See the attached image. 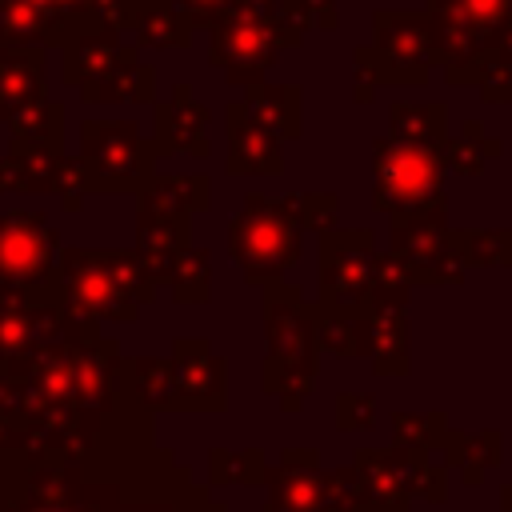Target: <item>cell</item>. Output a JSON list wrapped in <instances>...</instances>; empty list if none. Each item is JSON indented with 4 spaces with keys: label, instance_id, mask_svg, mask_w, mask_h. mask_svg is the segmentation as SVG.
Returning a JSON list of instances; mask_svg holds the SVG:
<instances>
[{
    "label": "cell",
    "instance_id": "8fae6325",
    "mask_svg": "<svg viewBox=\"0 0 512 512\" xmlns=\"http://www.w3.org/2000/svg\"><path fill=\"white\" fill-rule=\"evenodd\" d=\"M396 428V444L400 452H416V456H428V448H440L444 444V416L440 412H428V416H396L392 420Z\"/></svg>",
    "mask_w": 512,
    "mask_h": 512
},
{
    "label": "cell",
    "instance_id": "5b68a950",
    "mask_svg": "<svg viewBox=\"0 0 512 512\" xmlns=\"http://www.w3.org/2000/svg\"><path fill=\"white\" fill-rule=\"evenodd\" d=\"M500 152H504L500 136L484 132V124H480V120H464L460 136H448V140H444V148H440L444 168H452V172H460V176H480V172H484Z\"/></svg>",
    "mask_w": 512,
    "mask_h": 512
},
{
    "label": "cell",
    "instance_id": "7c38bea8",
    "mask_svg": "<svg viewBox=\"0 0 512 512\" xmlns=\"http://www.w3.org/2000/svg\"><path fill=\"white\" fill-rule=\"evenodd\" d=\"M248 104H268V112H260V120H272L288 136L296 132V104H300L296 88H252Z\"/></svg>",
    "mask_w": 512,
    "mask_h": 512
},
{
    "label": "cell",
    "instance_id": "9a60e30c",
    "mask_svg": "<svg viewBox=\"0 0 512 512\" xmlns=\"http://www.w3.org/2000/svg\"><path fill=\"white\" fill-rule=\"evenodd\" d=\"M500 512H512V484L500 488Z\"/></svg>",
    "mask_w": 512,
    "mask_h": 512
},
{
    "label": "cell",
    "instance_id": "277c9868",
    "mask_svg": "<svg viewBox=\"0 0 512 512\" xmlns=\"http://www.w3.org/2000/svg\"><path fill=\"white\" fill-rule=\"evenodd\" d=\"M444 464L464 476V484H484V476L504 460V436L500 428L480 432H444Z\"/></svg>",
    "mask_w": 512,
    "mask_h": 512
},
{
    "label": "cell",
    "instance_id": "3957f363",
    "mask_svg": "<svg viewBox=\"0 0 512 512\" xmlns=\"http://www.w3.org/2000/svg\"><path fill=\"white\" fill-rule=\"evenodd\" d=\"M296 40L300 32L284 16H260L232 0L212 24V64H224L236 84H248L276 60V48Z\"/></svg>",
    "mask_w": 512,
    "mask_h": 512
},
{
    "label": "cell",
    "instance_id": "7a4b0ae2",
    "mask_svg": "<svg viewBox=\"0 0 512 512\" xmlns=\"http://www.w3.org/2000/svg\"><path fill=\"white\" fill-rule=\"evenodd\" d=\"M432 64L428 12H376L372 44L356 52V72L368 84H424Z\"/></svg>",
    "mask_w": 512,
    "mask_h": 512
},
{
    "label": "cell",
    "instance_id": "4fadbf2b",
    "mask_svg": "<svg viewBox=\"0 0 512 512\" xmlns=\"http://www.w3.org/2000/svg\"><path fill=\"white\" fill-rule=\"evenodd\" d=\"M136 12H140V0H88V16L112 32L136 28Z\"/></svg>",
    "mask_w": 512,
    "mask_h": 512
},
{
    "label": "cell",
    "instance_id": "6da1fadb",
    "mask_svg": "<svg viewBox=\"0 0 512 512\" xmlns=\"http://www.w3.org/2000/svg\"><path fill=\"white\" fill-rule=\"evenodd\" d=\"M376 168V208L392 212L396 220L404 216H432L444 212V156L440 148L424 144H404V140H376L372 152Z\"/></svg>",
    "mask_w": 512,
    "mask_h": 512
},
{
    "label": "cell",
    "instance_id": "52a82bcc",
    "mask_svg": "<svg viewBox=\"0 0 512 512\" xmlns=\"http://www.w3.org/2000/svg\"><path fill=\"white\" fill-rule=\"evenodd\" d=\"M372 356L380 372H408V324L404 308H372Z\"/></svg>",
    "mask_w": 512,
    "mask_h": 512
},
{
    "label": "cell",
    "instance_id": "30bf717a",
    "mask_svg": "<svg viewBox=\"0 0 512 512\" xmlns=\"http://www.w3.org/2000/svg\"><path fill=\"white\" fill-rule=\"evenodd\" d=\"M0 44H52V28L28 0H0Z\"/></svg>",
    "mask_w": 512,
    "mask_h": 512
},
{
    "label": "cell",
    "instance_id": "8992f818",
    "mask_svg": "<svg viewBox=\"0 0 512 512\" xmlns=\"http://www.w3.org/2000/svg\"><path fill=\"white\" fill-rule=\"evenodd\" d=\"M392 140L444 148V140H448V108L444 104H392Z\"/></svg>",
    "mask_w": 512,
    "mask_h": 512
},
{
    "label": "cell",
    "instance_id": "ba28073f",
    "mask_svg": "<svg viewBox=\"0 0 512 512\" xmlns=\"http://www.w3.org/2000/svg\"><path fill=\"white\" fill-rule=\"evenodd\" d=\"M136 36L148 48H180L192 36V24L180 16V8L172 0H140Z\"/></svg>",
    "mask_w": 512,
    "mask_h": 512
},
{
    "label": "cell",
    "instance_id": "9c48e42d",
    "mask_svg": "<svg viewBox=\"0 0 512 512\" xmlns=\"http://www.w3.org/2000/svg\"><path fill=\"white\" fill-rule=\"evenodd\" d=\"M456 236L464 268H512V228H464Z\"/></svg>",
    "mask_w": 512,
    "mask_h": 512
},
{
    "label": "cell",
    "instance_id": "5bb4252c",
    "mask_svg": "<svg viewBox=\"0 0 512 512\" xmlns=\"http://www.w3.org/2000/svg\"><path fill=\"white\" fill-rule=\"evenodd\" d=\"M180 8V16L196 28V24H216V16L232 4V0H172Z\"/></svg>",
    "mask_w": 512,
    "mask_h": 512
}]
</instances>
